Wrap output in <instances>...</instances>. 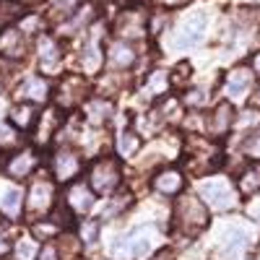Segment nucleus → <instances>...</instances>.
I'll use <instances>...</instances> for the list:
<instances>
[{"mask_svg":"<svg viewBox=\"0 0 260 260\" xmlns=\"http://www.w3.org/2000/svg\"><path fill=\"white\" fill-rule=\"evenodd\" d=\"M175 219H177V224L185 234H198L208 224V211H206L201 198H195V195H182V198L177 201V206H175Z\"/></svg>","mask_w":260,"mask_h":260,"instance_id":"1","label":"nucleus"},{"mask_svg":"<svg viewBox=\"0 0 260 260\" xmlns=\"http://www.w3.org/2000/svg\"><path fill=\"white\" fill-rule=\"evenodd\" d=\"M120 177H122L120 175V164L115 159H110V156H104V159L94 161L91 175H89V185L99 195H110L120 185Z\"/></svg>","mask_w":260,"mask_h":260,"instance_id":"2","label":"nucleus"},{"mask_svg":"<svg viewBox=\"0 0 260 260\" xmlns=\"http://www.w3.org/2000/svg\"><path fill=\"white\" fill-rule=\"evenodd\" d=\"M156 242H159V226H154V224H146V226H138V229L130 232L120 247H125V250H127L130 255H133V257L143 260V257H148L151 252H154Z\"/></svg>","mask_w":260,"mask_h":260,"instance_id":"3","label":"nucleus"},{"mask_svg":"<svg viewBox=\"0 0 260 260\" xmlns=\"http://www.w3.org/2000/svg\"><path fill=\"white\" fill-rule=\"evenodd\" d=\"M201 198H203L206 206H211V208H216V211L234 208V203H237L232 185H229V182H221V180L203 182V185H201Z\"/></svg>","mask_w":260,"mask_h":260,"instance_id":"4","label":"nucleus"},{"mask_svg":"<svg viewBox=\"0 0 260 260\" xmlns=\"http://www.w3.org/2000/svg\"><path fill=\"white\" fill-rule=\"evenodd\" d=\"M206 24H208V13H206V11L192 13V16L185 21V24H182V29H180L177 39H175V45H177L180 50L195 47V45H198V42L203 39V34H206Z\"/></svg>","mask_w":260,"mask_h":260,"instance_id":"5","label":"nucleus"},{"mask_svg":"<svg viewBox=\"0 0 260 260\" xmlns=\"http://www.w3.org/2000/svg\"><path fill=\"white\" fill-rule=\"evenodd\" d=\"M52 201H55V185H52L47 177L34 180V182H31V190H29V203H26L29 213L34 216V213H39V211H42V213L50 211Z\"/></svg>","mask_w":260,"mask_h":260,"instance_id":"6","label":"nucleus"},{"mask_svg":"<svg viewBox=\"0 0 260 260\" xmlns=\"http://www.w3.org/2000/svg\"><path fill=\"white\" fill-rule=\"evenodd\" d=\"M86 99V81L81 76H65L62 83L57 86V104L71 110Z\"/></svg>","mask_w":260,"mask_h":260,"instance_id":"7","label":"nucleus"},{"mask_svg":"<svg viewBox=\"0 0 260 260\" xmlns=\"http://www.w3.org/2000/svg\"><path fill=\"white\" fill-rule=\"evenodd\" d=\"M234 125V107L229 102L216 104V110L211 112V117L206 120V130L213 138H224L229 133V127Z\"/></svg>","mask_w":260,"mask_h":260,"instance_id":"8","label":"nucleus"},{"mask_svg":"<svg viewBox=\"0 0 260 260\" xmlns=\"http://www.w3.org/2000/svg\"><path fill=\"white\" fill-rule=\"evenodd\" d=\"M52 172H55V177L57 182H71L78 172H81V159L76 151H57L55 159H52Z\"/></svg>","mask_w":260,"mask_h":260,"instance_id":"9","label":"nucleus"},{"mask_svg":"<svg viewBox=\"0 0 260 260\" xmlns=\"http://www.w3.org/2000/svg\"><path fill=\"white\" fill-rule=\"evenodd\" d=\"M146 29H148V16H146V11H141V8L125 11V13L117 18V31H120L122 37H141Z\"/></svg>","mask_w":260,"mask_h":260,"instance_id":"10","label":"nucleus"},{"mask_svg":"<svg viewBox=\"0 0 260 260\" xmlns=\"http://www.w3.org/2000/svg\"><path fill=\"white\" fill-rule=\"evenodd\" d=\"M247 245H250V237L245 232H240V229H232L226 234L224 245L219 247V252H216V257H219V260H237V257L245 255Z\"/></svg>","mask_w":260,"mask_h":260,"instance_id":"11","label":"nucleus"},{"mask_svg":"<svg viewBox=\"0 0 260 260\" xmlns=\"http://www.w3.org/2000/svg\"><path fill=\"white\" fill-rule=\"evenodd\" d=\"M18 99H26V102H47L50 99V83L47 78H42V76H31L26 78L24 83L18 86Z\"/></svg>","mask_w":260,"mask_h":260,"instance_id":"12","label":"nucleus"},{"mask_svg":"<svg viewBox=\"0 0 260 260\" xmlns=\"http://www.w3.org/2000/svg\"><path fill=\"white\" fill-rule=\"evenodd\" d=\"M83 112H86V120H89L91 125H104L107 120L112 117L115 107H112L110 99H104V96H91V99H86Z\"/></svg>","mask_w":260,"mask_h":260,"instance_id":"13","label":"nucleus"},{"mask_svg":"<svg viewBox=\"0 0 260 260\" xmlns=\"http://www.w3.org/2000/svg\"><path fill=\"white\" fill-rule=\"evenodd\" d=\"M65 203H68L73 211H78V213L89 211V208L94 206V190H91V185L76 182V185L68 190V198H65Z\"/></svg>","mask_w":260,"mask_h":260,"instance_id":"14","label":"nucleus"},{"mask_svg":"<svg viewBox=\"0 0 260 260\" xmlns=\"http://www.w3.org/2000/svg\"><path fill=\"white\" fill-rule=\"evenodd\" d=\"M24 50H26V45H24V37H21L18 29H6L0 34V55L3 57L18 60V57H24Z\"/></svg>","mask_w":260,"mask_h":260,"instance_id":"15","label":"nucleus"},{"mask_svg":"<svg viewBox=\"0 0 260 260\" xmlns=\"http://www.w3.org/2000/svg\"><path fill=\"white\" fill-rule=\"evenodd\" d=\"M107 62H110L115 71H125L136 62V50L130 47L127 42H115L110 47V52H107Z\"/></svg>","mask_w":260,"mask_h":260,"instance_id":"16","label":"nucleus"},{"mask_svg":"<svg viewBox=\"0 0 260 260\" xmlns=\"http://www.w3.org/2000/svg\"><path fill=\"white\" fill-rule=\"evenodd\" d=\"M185 185V177L180 175L177 169H161L159 175L154 177V187L161 192V195H177Z\"/></svg>","mask_w":260,"mask_h":260,"instance_id":"17","label":"nucleus"},{"mask_svg":"<svg viewBox=\"0 0 260 260\" xmlns=\"http://www.w3.org/2000/svg\"><path fill=\"white\" fill-rule=\"evenodd\" d=\"M34 167H37V154H34L31 148H26V151H21V154H16L8 161V175L21 180V177H26Z\"/></svg>","mask_w":260,"mask_h":260,"instance_id":"18","label":"nucleus"},{"mask_svg":"<svg viewBox=\"0 0 260 260\" xmlns=\"http://www.w3.org/2000/svg\"><path fill=\"white\" fill-rule=\"evenodd\" d=\"M39 65L42 68H55V65L60 62V47H57V42L50 39V37H39Z\"/></svg>","mask_w":260,"mask_h":260,"instance_id":"19","label":"nucleus"},{"mask_svg":"<svg viewBox=\"0 0 260 260\" xmlns=\"http://www.w3.org/2000/svg\"><path fill=\"white\" fill-rule=\"evenodd\" d=\"M250 81H252V73H250L247 68H237V71L229 73V78H226V94L242 96V94L250 89Z\"/></svg>","mask_w":260,"mask_h":260,"instance_id":"20","label":"nucleus"},{"mask_svg":"<svg viewBox=\"0 0 260 260\" xmlns=\"http://www.w3.org/2000/svg\"><path fill=\"white\" fill-rule=\"evenodd\" d=\"M169 73H164V71H154L148 78H146V89H143V94L148 96V99H156V96H164L167 94V89H169Z\"/></svg>","mask_w":260,"mask_h":260,"instance_id":"21","label":"nucleus"},{"mask_svg":"<svg viewBox=\"0 0 260 260\" xmlns=\"http://www.w3.org/2000/svg\"><path fill=\"white\" fill-rule=\"evenodd\" d=\"M11 122L18 127V130H29L34 122H37V112L31 104H16L11 110Z\"/></svg>","mask_w":260,"mask_h":260,"instance_id":"22","label":"nucleus"},{"mask_svg":"<svg viewBox=\"0 0 260 260\" xmlns=\"http://www.w3.org/2000/svg\"><path fill=\"white\" fill-rule=\"evenodd\" d=\"M21 16H24L21 0H0V29L11 26L13 21H18Z\"/></svg>","mask_w":260,"mask_h":260,"instance_id":"23","label":"nucleus"},{"mask_svg":"<svg viewBox=\"0 0 260 260\" xmlns=\"http://www.w3.org/2000/svg\"><path fill=\"white\" fill-rule=\"evenodd\" d=\"M57 125H60L57 110H47L45 115H42V120H39V143H47V141L55 136Z\"/></svg>","mask_w":260,"mask_h":260,"instance_id":"24","label":"nucleus"},{"mask_svg":"<svg viewBox=\"0 0 260 260\" xmlns=\"http://www.w3.org/2000/svg\"><path fill=\"white\" fill-rule=\"evenodd\" d=\"M50 221L57 226V229H71L73 226V208L68 203H57L50 213Z\"/></svg>","mask_w":260,"mask_h":260,"instance_id":"25","label":"nucleus"},{"mask_svg":"<svg viewBox=\"0 0 260 260\" xmlns=\"http://www.w3.org/2000/svg\"><path fill=\"white\" fill-rule=\"evenodd\" d=\"M240 190H242L245 195H252V192L260 190V164H255V167H250V169L242 172V177H240Z\"/></svg>","mask_w":260,"mask_h":260,"instance_id":"26","label":"nucleus"},{"mask_svg":"<svg viewBox=\"0 0 260 260\" xmlns=\"http://www.w3.org/2000/svg\"><path fill=\"white\" fill-rule=\"evenodd\" d=\"M0 208L8 216H21V208H24V195H21V190H8Z\"/></svg>","mask_w":260,"mask_h":260,"instance_id":"27","label":"nucleus"},{"mask_svg":"<svg viewBox=\"0 0 260 260\" xmlns=\"http://www.w3.org/2000/svg\"><path fill=\"white\" fill-rule=\"evenodd\" d=\"M99 232H102V224L96 221V219H86L83 224H81V229H78V234H81V242L83 245H96V240H99Z\"/></svg>","mask_w":260,"mask_h":260,"instance_id":"28","label":"nucleus"},{"mask_svg":"<svg viewBox=\"0 0 260 260\" xmlns=\"http://www.w3.org/2000/svg\"><path fill=\"white\" fill-rule=\"evenodd\" d=\"M138 146H141V138L136 136V133H120V138H117V151L122 156H133L136 151H138Z\"/></svg>","mask_w":260,"mask_h":260,"instance_id":"29","label":"nucleus"},{"mask_svg":"<svg viewBox=\"0 0 260 260\" xmlns=\"http://www.w3.org/2000/svg\"><path fill=\"white\" fill-rule=\"evenodd\" d=\"M83 0H55V6H52V16L55 18H71L78 8H81Z\"/></svg>","mask_w":260,"mask_h":260,"instance_id":"30","label":"nucleus"},{"mask_svg":"<svg viewBox=\"0 0 260 260\" xmlns=\"http://www.w3.org/2000/svg\"><path fill=\"white\" fill-rule=\"evenodd\" d=\"M130 201H133V198H130L127 192L115 195V198H112L110 203H107V208H104V213H102V219H104V216H107V219H110V216H117L120 211H125V208L130 206Z\"/></svg>","mask_w":260,"mask_h":260,"instance_id":"31","label":"nucleus"},{"mask_svg":"<svg viewBox=\"0 0 260 260\" xmlns=\"http://www.w3.org/2000/svg\"><path fill=\"white\" fill-rule=\"evenodd\" d=\"M185 78L190 81V62H180L177 68L169 73V83H172V86H182Z\"/></svg>","mask_w":260,"mask_h":260,"instance_id":"32","label":"nucleus"},{"mask_svg":"<svg viewBox=\"0 0 260 260\" xmlns=\"http://www.w3.org/2000/svg\"><path fill=\"white\" fill-rule=\"evenodd\" d=\"M102 62V55H99V47L94 45V42H91V45L89 47H86V52H83V65H86V68H89V71H94L96 68V65Z\"/></svg>","mask_w":260,"mask_h":260,"instance_id":"33","label":"nucleus"},{"mask_svg":"<svg viewBox=\"0 0 260 260\" xmlns=\"http://www.w3.org/2000/svg\"><path fill=\"white\" fill-rule=\"evenodd\" d=\"M245 154L255 161H260V130L257 133H252L247 141H245Z\"/></svg>","mask_w":260,"mask_h":260,"instance_id":"34","label":"nucleus"},{"mask_svg":"<svg viewBox=\"0 0 260 260\" xmlns=\"http://www.w3.org/2000/svg\"><path fill=\"white\" fill-rule=\"evenodd\" d=\"M31 232H34V237H39V240H47V237L57 234L60 229H57V226H55V224L47 219L45 224H34V226H31Z\"/></svg>","mask_w":260,"mask_h":260,"instance_id":"35","label":"nucleus"},{"mask_svg":"<svg viewBox=\"0 0 260 260\" xmlns=\"http://www.w3.org/2000/svg\"><path fill=\"white\" fill-rule=\"evenodd\" d=\"M206 102H208V96H206L201 89H195V91H190V94L185 96V104H187V107H203Z\"/></svg>","mask_w":260,"mask_h":260,"instance_id":"36","label":"nucleus"},{"mask_svg":"<svg viewBox=\"0 0 260 260\" xmlns=\"http://www.w3.org/2000/svg\"><path fill=\"white\" fill-rule=\"evenodd\" d=\"M164 21H167V13H159V16H154V18H151V24H148V31H151V34H161Z\"/></svg>","mask_w":260,"mask_h":260,"instance_id":"37","label":"nucleus"},{"mask_svg":"<svg viewBox=\"0 0 260 260\" xmlns=\"http://www.w3.org/2000/svg\"><path fill=\"white\" fill-rule=\"evenodd\" d=\"M39 260H60V255H57V247H52V245H45L39 250Z\"/></svg>","mask_w":260,"mask_h":260,"instance_id":"38","label":"nucleus"},{"mask_svg":"<svg viewBox=\"0 0 260 260\" xmlns=\"http://www.w3.org/2000/svg\"><path fill=\"white\" fill-rule=\"evenodd\" d=\"M0 146H16V136L6 127H0Z\"/></svg>","mask_w":260,"mask_h":260,"instance_id":"39","label":"nucleus"},{"mask_svg":"<svg viewBox=\"0 0 260 260\" xmlns=\"http://www.w3.org/2000/svg\"><path fill=\"white\" fill-rule=\"evenodd\" d=\"M31 255H34V247H31V245H18V257L29 260Z\"/></svg>","mask_w":260,"mask_h":260,"instance_id":"40","label":"nucleus"},{"mask_svg":"<svg viewBox=\"0 0 260 260\" xmlns=\"http://www.w3.org/2000/svg\"><path fill=\"white\" fill-rule=\"evenodd\" d=\"M250 65H252V73H257V76H260V52H255V55H252Z\"/></svg>","mask_w":260,"mask_h":260,"instance_id":"41","label":"nucleus"},{"mask_svg":"<svg viewBox=\"0 0 260 260\" xmlns=\"http://www.w3.org/2000/svg\"><path fill=\"white\" fill-rule=\"evenodd\" d=\"M6 252H11V242L6 237H0V255H6Z\"/></svg>","mask_w":260,"mask_h":260,"instance_id":"42","label":"nucleus"},{"mask_svg":"<svg viewBox=\"0 0 260 260\" xmlns=\"http://www.w3.org/2000/svg\"><path fill=\"white\" fill-rule=\"evenodd\" d=\"M154 260H175V257H172V252H159Z\"/></svg>","mask_w":260,"mask_h":260,"instance_id":"43","label":"nucleus"},{"mask_svg":"<svg viewBox=\"0 0 260 260\" xmlns=\"http://www.w3.org/2000/svg\"><path fill=\"white\" fill-rule=\"evenodd\" d=\"M0 164H3V151H0Z\"/></svg>","mask_w":260,"mask_h":260,"instance_id":"44","label":"nucleus"},{"mask_svg":"<svg viewBox=\"0 0 260 260\" xmlns=\"http://www.w3.org/2000/svg\"><path fill=\"white\" fill-rule=\"evenodd\" d=\"M138 3H143V0H138Z\"/></svg>","mask_w":260,"mask_h":260,"instance_id":"45","label":"nucleus"}]
</instances>
